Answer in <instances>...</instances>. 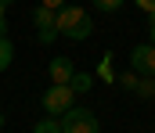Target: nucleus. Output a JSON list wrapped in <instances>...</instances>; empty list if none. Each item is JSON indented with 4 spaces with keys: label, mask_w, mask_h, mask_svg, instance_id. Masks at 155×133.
Listing matches in <instances>:
<instances>
[{
    "label": "nucleus",
    "mask_w": 155,
    "mask_h": 133,
    "mask_svg": "<svg viewBox=\"0 0 155 133\" xmlns=\"http://www.w3.org/2000/svg\"><path fill=\"white\" fill-rule=\"evenodd\" d=\"M51 83H58V87H69V79L76 76V65H72V58H51Z\"/></svg>",
    "instance_id": "6"
},
{
    "label": "nucleus",
    "mask_w": 155,
    "mask_h": 133,
    "mask_svg": "<svg viewBox=\"0 0 155 133\" xmlns=\"http://www.w3.org/2000/svg\"><path fill=\"white\" fill-rule=\"evenodd\" d=\"M0 130H4V112H0Z\"/></svg>",
    "instance_id": "18"
},
{
    "label": "nucleus",
    "mask_w": 155,
    "mask_h": 133,
    "mask_svg": "<svg viewBox=\"0 0 155 133\" xmlns=\"http://www.w3.org/2000/svg\"><path fill=\"white\" fill-rule=\"evenodd\" d=\"M33 25H36V40H40L43 47L58 40V22H54V11H51V7L40 4L36 11H33Z\"/></svg>",
    "instance_id": "4"
},
{
    "label": "nucleus",
    "mask_w": 155,
    "mask_h": 133,
    "mask_svg": "<svg viewBox=\"0 0 155 133\" xmlns=\"http://www.w3.org/2000/svg\"><path fill=\"white\" fill-rule=\"evenodd\" d=\"M69 87H72V93H87V90L94 87V76H87V72H76V76L69 79Z\"/></svg>",
    "instance_id": "7"
},
{
    "label": "nucleus",
    "mask_w": 155,
    "mask_h": 133,
    "mask_svg": "<svg viewBox=\"0 0 155 133\" xmlns=\"http://www.w3.org/2000/svg\"><path fill=\"white\" fill-rule=\"evenodd\" d=\"M11 58H15V43H11L7 36H0V72L11 65Z\"/></svg>",
    "instance_id": "9"
},
{
    "label": "nucleus",
    "mask_w": 155,
    "mask_h": 133,
    "mask_svg": "<svg viewBox=\"0 0 155 133\" xmlns=\"http://www.w3.org/2000/svg\"><path fill=\"white\" fill-rule=\"evenodd\" d=\"M40 4H43V7H51V11H58V7H65L69 0H40Z\"/></svg>",
    "instance_id": "15"
},
{
    "label": "nucleus",
    "mask_w": 155,
    "mask_h": 133,
    "mask_svg": "<svg viewBox=\"0 0 155 133\" xmlns=\"http://www.w3.org/2000/svg\"><path fill=\"white\" fill-rule=\"evenodd\" d=\"M123 4H126V0H94V7H97V11H105V14H112V11H119Z\"/></svg>",
    "instance_id": "12"
},
{
    "label": "nucleus",
    "mask_w": 155,
    "mask_h": 133,
    "mask_svg": "<svg viewBox=\"0 0 155 133\" xmlns=\"http://www.w3.org/2000/svg\"><path fill=\"white\" fill-rule=\"evenodd\" d=\"M33 133H61V122H58V115H47V119H40Z\"/></svg>",
    "instance_id": "8"
},
{
    "label": "nucleus",
    "mask_w": 155,
    "mask_h": 133,
    "mask_svg": "<svg viewBox=\"0 0 155 133\" xmlns=\"http://www.w3.org/2000/svg\"><path fill=\"white\" fill-rule=\"evenodd\" d=\"M54 22H58V36H69V40H87V36L94 33L90 14H87L83 7H76V4L58 7V11H54Z\"/></svg>",
    "instance_id": "1"
},
{
    "label": "nucleus",
    "mask_w": 155,
    "mask_h": 133,
    "mask_svg": "<svg viewBox=\"0 0 155 133\" xmlns=\"http://www.w3.org/2000/svg\"><path fill=\"white\" fill-rule=\"evenodd\" d=\"M58 122H61V133H101L97 115H94L90 108H76V104H72L69 112H61Z\"/></svg>",
    "instance_id": "2"
},
{
    "label": "nucleus",
    "mask_w": 155,
    "mask_h": 133,
    "mask_svg": "<svg viewBox=\"0 0 155 133\" xmlns=\"http://www.w3.org/2000/svg\"><path fill=\"white\" fill-rule=\"evenodd\" d=\"M0 18H7V4L4 0H0Z\"/></svg>",
    "instance_id": "17"
},
{
    "label": "nucleus",
    "mask_w": 155,
    "mask_h": 133,
    "mask_svg": "<svg viewBox=\"0 0 155 133\" xmlns=\"http://www.w3.org/2000/svg\"><path fill=\"white\" fill-rule=\"evenodd\" d=\"M72 87H58V83H51V87L43 90V97H40V108L47 112V115H61V112H69L72 108Z\"/></svg>",
    "instance_id": "3"
},
{
    "label": "nucleus",
    "mask_w": 155,
    "mask_h": 133,
    "mask_svg": "<svg viewBox=\"0 0 155 133\" xmlns=\"http://www.w3.org/2000/svg\"><path fill=\"white\" fill-rule=\"evenodd\" d=\"M137 83H141V76H137V72H134V68H130V72H123V76H119V87H123V90H137Z\"/></svg>",
    "instance_id": "11"
},
{
    "label": "nucleus",
    "mask_w": 155,
    "mask_h": 133,
    "mask_svg": "<svg viewBox=\"0 0 155 133\" xmlns=\"http://www.w3.org/2000/svg\"><path fill=\"white\" fill-rule=\"evenodd\" d=\"M148 43L155 47V14H148Z\"/></svg>",
    "instance_id": "14"
},
{
    "label": "nucleus",
    "mask_w": 155,
    "mask_h": 133,
    "mask_svg": "<svg viewBox=\"0 0 155 133\" xmlns=\"http://www.w3.org/2000/svg\"><path fill=\"white\" fill-rule=\"evenodd\" d=\"M134 4H137L144 14H155V0H134Z\"/></svg>",
    "instance_id": "13"
},
{
    "label": "nucleus",
    "mask_w": 155,
    "mask_h": 133,
    "mask_svg": "<svg viewBox=\"0 0 155 133\" xmlns=\"http://www.w3.org/2000/svg\"><path fill=\"white\" fill-rule=\"evenodd\" d=\"M7 29H11V25H7V18H0V36H7Z\"/></svg>",
    "instance_id": "16"
},
{
    "label": "nucleus",
    "mask_w": 155,
    "mask_h": 133,
    "mask_svg": "<svg viewBox=\"0 0 155 133\" xmlns=\"http://www.w3.org/2000/svg\"><path fill=\"white\" fill-rule=\"evenodd\" d=\"M130 68L137 76H155V47L152 43H141L130 50Z\"/></svg>",
    "instance_id": "5"
},
{
    "label": "nucleus",
    "mask_w": 155,
    "mask_h": 133,
    "mask_svg": "<svg viewBox=\"0 0 155 133\" xmlns=\"http://www.w3.org/2000/svg\"><path fill=\"white\" fill-rule=\"evenodd\" d=\"M4 4H7V7H11V4H15V0H4Z\"/></svg>",
    "instance_id": "19"
},
{
    "label": "nucleus",
    "mask_w": 155,
    "mask_h": 133,
    "mask_svg": "<svg viewBox=\"0 0 155 133\" xmlns=\"http://www.w3.org/2000/svg\"><path fill=\"white\" fill-rule=\"evenodd\" d=\"M134 93H141V97L155 101V76H141V83H137V90H134Z\"/></svg>",
    "instance_id": "10"
}]
</instances>
